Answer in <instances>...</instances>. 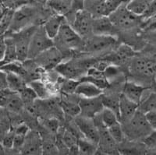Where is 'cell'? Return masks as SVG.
Instances as JSON below:
<instances>
[{"mask_svg": "<svg viewBox=\"0 0 156 155\" xmlns=\"http://www.w3.org/2000/svg\"><path fill=\"white\" fill-rule=\"evenodd\" d=\"M38 19L37 9L30 3L26 4L12 12L10 24L5 33H12L20 31L27 26L33 25V23Z\"/></svg>", "mask_w": 156, "mask_h": 155, "instance_id": "6da1fadb", "label": "cell"}, {"mask_svg": "<svg viewBox=\"0 0 156 155\" xmlns=\"http://www.w3.org/2000/svg\"><path fill=\"white\" fill-rule=\"evenodd\" d=\"M122 128L125 136H127L132 140L143 139L154 131L146 121L144 113L138 110H136L133 117L126 123L122 124Z\"/></svg>", "mask_w": 156, "mask_h": 155, "instance_id": "7a4b0ae2", "label": "cell"}, {"mask_svg": "<svg viewBox=\"0 0 156 155\" xmlns=\"http://www.w3.org/2000/svg\"><path fill=\"white\" fill-rule=\"evenodd\" d=\"M108 18L117 29L129 30L138 26L142 22L140 16L134 14L122 3L108 15Z\"/></svg>", "mask_w": 156, "mask_h": 155, "instance_id": "3957f363", "label": "cell"}, {"mask_svg": "<svg viewBox=\"0 0 156 155\" xmlns=\"http://www.w3.org/2000/svg\"><path fill=\"white\" fill-rule=\"evenodd\" d=\"M54 46V41L47 35L42 24L38 25L30 37L27 59H34L39 54Z\"/></svg>", "mask_w": 156, "mask_h": 155, "instance_id": "277c9868", "label": "cell"}, {"mask_svg": "<svg viewBox=\"0 0 156 155\" xmlns=\"http://www.w3.org/2000/svg\"><path fill=\"white\" fill-rule=\"evenodd\" d=\"M53 40H56L57 45L67 50H81L83 45V37H80L67 22L61 26Z\"/></svg>", "mask_w": 156, "mask_h": 155, "instance_id": "5b68a950", "label": "cell"}, {"mask_svg": "<svg viewBox=\"0 0 156 155\" xmlns=\"http://www.w3.org/2000/svg\"><path fill=\"white\" fill-rule=\"evenodd\" d=\"M83 40L82 51L88 53L101 52L113 47L116 43V39L113 36L95 35L92 34Z\"/></svg>", "mask_w": 156, "mask_h": 155, "instance_id": "8992f818", "label": "cell"}, {"mask_svg": "<svg viewBox=\"0 0 156 155\" xmlns=\"http://www.w3.org/2000/svg\"><path fill=\"white\" fill-rule=\"evenodd\" d=\"M63 53L55 45L39 54L34 58V62L44 69H52L63 61Z\"/></svg>", "mask_w": 156, "mask_h": 155, "instance_id": "52a82bcc", "label": "cell"}, {"mask_svg": "<svg viewBox=\"0 0 156 155\" xmlns=\"http://www.w3.org/2000/svg\"><path fill=\"white\" fill-rule=\"evenodd\" d=\"M92 16L83 9L78 11L72 20V28L81 37H87L92 33Z\"/></svg>", "mask_w": 156, "mask_h": 155, "instance_id": "ba28073f", "label": "cell"}, {"mask_svg": "<svg viewBox=\"0 0 156 155\" xmlns=\"http://www.w3.org/2000/svg\"><path fill=\"white\" fill-rule=\"evenodd\" d=\"M74 124L83 137L94 144L98 145L99 139V133L92 118L77 115L74 118Z\"/></svg>", "mask_w": 156, "mask_h": 155, "instance_id": "9c48e42d", "label": "cell"}, {"mask_svg": "<svg viewBox=\"0 0 156 155\" xmlns=\"http://www.w3.org/2000/svg\"><path fill=\"white\" fill-rule=\"evenodd\" d=\"M130 70L136 75L154 79L155 74V61L154 58L146 57L133 58L130 64Z\"/></svg>", "mask_w": 156, "mask_h": 155, "instance_id": "30bf717a", "label": "cell"}, {"mask_svg": "<svg viewBox=\"0 0 156 155\" xmlns=\"http://www.w3.org/2000/svg\"><path fill=\"white\" fill-rule=\"evenodd\" d=\"M80 106V116L93 118L103 109L101 95L94 97H80L78 100Z\"/></svg>", "mask_w": 156, "mask_h": 155, "instance_id": "8fae6325", "label": "cell"}, {"mask_svg": "<svg viewBox=\"0 0 156 155\" xmlns=\"http://www.w3.org/2000/svg\"><path fill=\"white\" fill-rule=\"evenodd\" d=\"M20 152L22 154H42V137L35 130H29Z\"/></svg>", "mask_w": 156, "mask_h": 155, "instance_id": "7c38bea8", "label": "cell"}, {"mask_svg": "<svg viewBox=\"0 0 156 155\" xmlns=\"http://www.w3.org/2000/svg\"><path fill=\"white\" fill-rule=\"evenodd\" d=\"M86 65H83L81 63L73 62H61L58 64L55 69L59 74H61L64 78L66 79H80L81 76H83V68Z\"/></svg>", "mask_w": 156, "mask_h": 155, "instance_id": "4fadbf2b", "label": "cell"}, {"mask_svg": "<svg viewBox=\"0 0 156 155\" xmlns=\"http://www.w3.org/2000/svg\"><path fill=\"white\" fill-rule=\"evenodd\" d=\"M117 28L111 22L108 16H98L92 19V34L113 36Z\"/></svg>", "mask_w": 156, "mask_h": 155, "instance_id": "5bb4252c", "label": "cell"}, {"mask_svg": "<svg viewBox=\"0 0 156 155\" xmlns=\"http://www.w3.org/2000/svg\"><path fill=\"white\" fill-rule=\"evenodd\" d=\"M137 104L125 97L122 93L119 94V121L121 125L125 124L133 117L137 110Z\"/></svg>", "mask_w": 156, "mask_h": 155, "instance_id": "9a60e30c", "label": "cell"}, {"mask_svg": "<svg viewBox=\"0 0 156 155\" xmlns=\"http://www.w3.org/2000/svg\"><path fill=\"white\" fill-rule=\"evenodd\" d=\"M147 90L144 86L135 82L127 81L125 83L122 93L129 100L136 103L137 105L142 100L144 91Z\"/></svg>", "mask_w": 156, "mask_h": 155, "instance_id": "2e32d148", "label": "cell"}, {"mask_svg": "<svg viewBox=\"0 0 156 155\" xmlns=\"http://www.w3.org/2000/svg\"><path fill=\"white\" fill-rule=\"evenodd\" d=\"M66 22H67V20L65 16L55 13L52 16H50L47 19H45L42 26L46 32L47 35L53 40L56 37L61 26Z\"/></svg>", "mask_w": 156, "mask_h": 155, "instance_id": "e0dca14e", "label": "cell"}, {"mask_svg": "<svg viewBox=\"0 0 156 155\" xmlns=\"http://www.w3.org/2000/svg\"><path fill=\"white\" fill-rule=\"evenodd\" d=\"M75 94L80 97H94L101 95L103 90L87 81H80L75 90Z\"/></svg>", "mask_w": 156, "mask_h": 155, "instance_id": "ac0fdd59", "label": "cell"}, {"mask_svg": "<svg viewBox=\"0 0 156 155\" xmlns=\"http://www.w3.org/2000/svg\"><path fill=\"white\" fill-rule=\"evenodd\" d=\"M122 3L124 0H101L96 5L94 11L98 16H108Z\"/></svg>", "mask_w": 156, "mask_h": 155, "instance_id": "d6986e66", "label": "cell"}, {"mask_svg": "<svg viewBox=\"0 0 156 155\" xmlns=\"http://www.w3.org/2000/svg\"><path fill=\"white\" fill-rule=\"evenodd\" d=\"M73 0H47V5L55 13L66 16L70 11Z\"/></svg>", "mask_w": 156, "mask_h": 155, "instance_id": "ffe728a7", "label": "cell"}, {"mask_svg": "<svg viewBox=\"0 0 156 155\" xmlns=\"http://www.w3.org/2000/svg\"><path fill=\"white\" fill-rule=\"evenodd\" d=\"M6 72V83H7L8 89L19 93L27 86L26 80L22 76L12 72Z\"/></svg>", "mask_w": 156, "mask_h": 155, "instance_id": "44dd1931", "label": "cell"}, {"mask_svg": "<svg viewBox=\"0 0 156 155\" xmlns=\"http://www.w3.org/2000/svg\"><path fill=\"white\" fill-rule=\"evenodd\" d=\"M4 37H5V50L2 63L6 64L15 62L17 59H16V51L14 40L11 36L7 34H5Z\"/></svg>", "mask_w": 156, "mask_h": 155, "instance_id": "7402d4cb", "label": "cell"}, {"mask_svg": "<svg viewBox=\"0 0 156 155\" xmlns=\"http://www.w3.org/2000/svg\"><path fill=\"white\" fill-rule=\"evenodd\" d=\"M154 0H129L126 6L130 12L137 16H141Z\"/></svg>", "mask_w": 156, "mask_h": 155, "instance_id": "603a6c76", "label": "cell"}, {"mask_svg": "<svg viewBox=\"0 0 156 155\" xmlns=\"http://www.w3.org/2000/svg\"><path fill=\"white\" fill-rule=\"evenodd\" d=\"M59 103L63 114H66V116L74 118L75 117L80 114V109L78 101L75 102L73 100H62L59 101Z\"/></svg>", "mask_w": 156, "mask_h": 155, "instance_id": "cb8c5ba5", "label": "cell"}, {"mask_svg": "<svg viewBox=\"0 0 156 155\" xmlns=\"http://www.w3.org/2000/svg\"><path fill=\"white\" fill-rule=\"evenodd\" d=\"M101 97L103 107L114 111L119 118V95H115V94H112V93L105 95V94L102 93L101 95Z\"/></svg>", "mask_w": 156, "mask_h": 155, "instance_id": "d4e9b609", "label": "cell"}, {"mask_svg": "<svg viewBox=\"0 0 156 155\" xmlns=\"http://www.w3.org/2000/svg\"><path fill=\"white\" fill-rule=\"evenodd\" d=\"M58 135H59L58 136L62 139V143L68 149L71 146L77 145L78 139L80 138L76 134V131L73 130V129H70V127L64 129L61 134H58Z\"/></svg>", "mask_w": 156, "mask_h": 155, "instance_id": "484cf974", "label": "cell"}, {"mask_svg": "<svg viewBox=\"0 0 156 155\" xmlns=\"http://www.w3.org/2000/svg\"><path fill=\"white\" fill-rule=\"evenodd\" d=\"M98 116H99L101 123L106 128H108L113 124L119 122L116 114L114 111H112V110L106 108V107H103V109L101 110V112L98 114Z\"/></svg>", "mask_w": 156, "mask_h": 155, "instance_id": "4316f807", "label": "cell"}, {"mask_svg": "<svg viewBox=\"0 0 156 155\" xmlns=\"http://www.w3.org/2000/svg\"><path fill=\"white\" fill-rule=\"evenodd\" d=\"M79 154L91 155L96 153L98 150V145L87 140L85 138H79L77 142Z\"/></svg>", "mask_w": 156, "mask_h": 155, "instance_id": "83f0119b", "label": "cell"}, {"mask_svg": "<svg viewBox=\"0 0 156 155\" xmlns=\"http://www.w3.org/2000/svg\"><path fill=\"white\" fill-rule=\"evenodd\" d=\"M137 110L144 114L147 111L156 110V94L154 91L150 93L144 100H140L137 106Z\"/></svg>", "mask_w": 156, "mask_h": 155, "instance_id": "f1b7e54d", "label": "cell"}, {"mask_svg": "<svg viewBox=\"0 0 156 155\" xmlns=\"http://www.w3.org/2000/svg\"><path fill=\"white\" fill-rule=\"evenodd\" d=\"M108 133L111 136V137L113 139L117 144L122 143L124 141L125 135L123 130H122V125L119 122H116V123L113 124L112 125L107 128Z\"/></svg>", "mask_w": 156, "mask_h": 155, "instance_id": "f546056e", "label": "cell"}, {"mask_svg": "<svg viewBox=\"0 0 156 155\" xmlns=\"http://www.w3.org/2000/svg\"><path fill=\"white\" fill-rule=\"evenodd\" d=\"M79 81L89 82V83L94 84V86H98V88L101 89L102 90L107 89L109 86V83H108V81L105 76H103V77H96V76L85 75V76H81L79 79Z\"/></svg>", "mask_w": 156, "mask_h": 155, "instance_id": "4dcf8cb0", "label": "cell"}, {"mask_svg": "<svg viewBox=\"0 0 156 155\" xmlns=\"http://www.w3.org/2000/svg\"><path fill=\"white\" fill-rule=\"evenodd\" d=\"M28 86L34 90L37 98L45 99L48 97V90L42 82L39 81V80H31Z\"/></svg>", "mask_w": 156, "mask_h": 155, "instance_id": "1f68e13d", "label": "cell"}, {"mask_svg": "<svg viewBox=\"0 0 156 155\" xmlns=\"http://www.w3.org/2000/svg\"><path fill=\"white\" fill-rule=\"evenodd\" d=\"M10 129V118L5 108L0 106V138Z\"/></svg>", "mask_w": 156, "mask_h": 155, "instance_id": "d6a6232c", "label": "cell"}, {"mask_svg": "<svg viewBox=\"0 0 156 155\" xmlns=\"http://www.w3.org/2000/svg\"><path fill=\"white\" fill-rule=\"evenodd\" d=\"M42 126L50 134L58 133L59 129V121L56 118H43Z\"/></svg>", "mask_w": 156, "mask_h": 155, "instance_id": "836d02e7", "label": "cell"}, {"mask_svg": "<svg viewBox=\"0 0 156 155\" xmlns=\"http://www.w3.org/2000/svg\"><path fill=\"white\" fill-rule=\"evenodd\" d=\"M103 72H104L105 77L106 78L108 83H110V81H112L114 79H117L118 76H120L121 70L119 65L116 64L111 63L104 69Z\"/></svg>", "mask_w": 156, "mask_h": 155, "instance_id": "e575fe53", "label": "cell"}, {"mask_svg": "<svg viewBox=\"0 0 156 155\" xmlns=\"http://www.w3.org/2000/svg\"><path fill=\"white\" fill-rule=\"evenodd\" d=\"M79 80L73 79H66L64 78L63 81L61 83L62 91L66 94H73L75 93L76 86L79 83Z\"/></svg>", "mask_w": 156, "mask_h": 155, "instance_id": "d590c367", "label": "cell"}, {"mask_svg": "<svg viewBox=\"0 0 156 155\" xmlns=\"http://www.w3.org/2000/svg\"><path fill=\"white\" fill-rule=\"evenodd\" d=\"M30 1V0H0L2 7L12 11L28 4Z\"/></svg>", "mask_w": 156, "mask_h": 155, "instance_id": "8d00e7d4", "label": "cell"}, {"mask_svg": "<svg viewBox=\"0 0 156 155\" xmlns=\"http://www.w3.org/2000/svg\"><path fill=\"white\" fill-rule=\"evenodd\" d=\"M58 150L55 142L50 139L42 138V154H58Z\"/></svg>", "mask_w": 156, "mask_h": 155, "instance_id": "74e56055", "label": "cell"}, {"mask_svg": "<svg viewBox=\"0 0 156 155\" xmlns=\"http://www.w3.org/2000/svg\"><path fill=\"white\" fill-rule=\"evenodd\" d=\"M14 129H9L8 132H5L2 137L0 138V142L5 150H10L12 149V143H13V138H14Z\"/></svg>", "mask_w": 156, "mask_h": 155, "instance_id": "f35d334b", "label": "cell"}, {"mask_svg": "<svg viewBox=\"0 0 156 155\" xmlns=\"http://www.w3.org/2000/svg\"><path fill=\"white\" fill-rule=\"evenodd\" d=\"M143 144L145 146V147L148 148L150 150H155L156 147V136L155 130L152 131L151 133H149L146 136H144L143 139Z\"/></svg>", "mask_w": 156, "mask_h": 155, "instance_id": "ab89813d", "label": "cell"}, {"mask_svg": "<svg viewBox=\"0 0 156 155\" xmlns=\"http://www.w3.org/2000/svg\"><path fill=\"white\" fill-rule=\"evenodd\" d=\"M26 135L20 133H15L14 138H13V143H12V149L20 151L24 143V139Z\"/></svg>", "mask_w": 156, "mask_h": 155, "instance_id": "60d3db41", "label": "cell"}, {"mask_svg": "<svg viewBox=\"0 0 156 155\" xmlns=\"http://www.w3.org/2000/svg\"><path fill=\"white\" fill-rule=\"evenodd\" d=\"M144 117H145L146 121L147 123L150 125V126L154 130L156 129V110H152V111H147L144 113Z\"/></svg>", "mask_w": 156, "mask_h": 155, "instance_id": "b9f144b4", "label": "cell"}, {"mask_svg": "<svg viewBox=\"0 0 156 155\" xmlns=\"http://www.w3.org/2000/svg\"><path fill=\"white\" fill-rule=\"evenodd\" d=\"M7 88L6 83V72L0 69V90Z\"/></svg>", "mask_w": 156, "mask_h": 155, "instance_id": "7bdbcfd3", "label": "cell"}, {"mask_svg": "<svg viewBox=\"0 0 156 155\" xmlns=\"http://www.w3.org/2000/svg\"><path fill=\"white\" fill-rule=\"evenodd\" d=\"M5 11H6V9H5V8L2 7V6L0 7V21L2 20V17H3L4 14H5Z\"/></svg>", "mask_w": 156, "mask_h": 155, "instance_id": "ee69618b", "label": "cell"}]
</instances>
